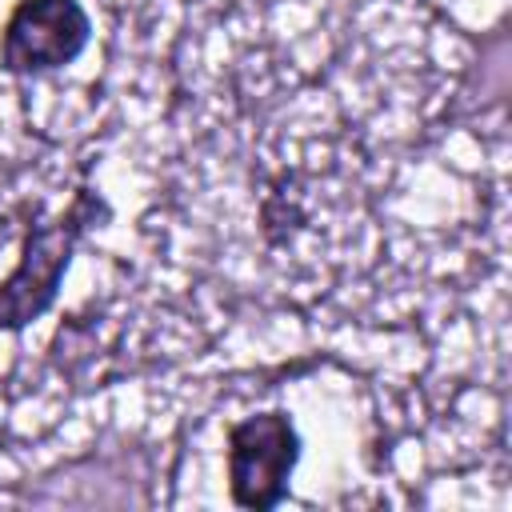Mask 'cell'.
<instances>
[{
	"label": "cell",
	"instance_id": "obj_1",
	"mask_svg": "<svg viewBox=\"0 0 512 512\" xmlns=\"http://www.w3.org/2000/svg\"><path fill=\"white\" fill-rule=\"evenodd\" d=\"M100 216H108V204L92 188H80L64 216H56L52 224L28 228L24 256L12 268V276L0 284V332H20L24 324H32L52 308L80 236Z\"/></svg>",
	"mask_w": 512,
	"mask_h": 512
},
{
	"label": "cell",
	"instance_id": "obj_3",
	"mask_svg": "<svg viewBox=\"0 0 512 512\" xmlns=\"http://www.w3.org/2000/svg\"><path fill=\"white\" fill-rule=\"evenodd\" d=\"M88 36L92 24L80 0H20L0 36V64L16 76H40L72 64Z\"/></svg>",
	"mask_w": 512,
	"mask_h": 512
},
{
	"label": "cell",
	"instance_id": "obj_2",
	"mask_svg": "<svg viewBox=\"0 0 512 512\" xmlns=\"http://www.w3.org/2000/svg\"><path fill=\"white\" fill-rule=\"evenodd\" d=\"M300 460V436L288 412L244 416L228 432V492L240 508H276Z\"/></svg>",
	"mask_w": 512,
	"mask_h": 512
}]
</instances>
